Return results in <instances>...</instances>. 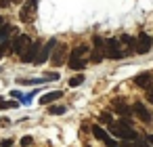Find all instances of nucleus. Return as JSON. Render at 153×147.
<instances>
[{"label":"nucleus","mask_w":153,"mask_h":147,"mask_svg":"<svg viewBox=\"0 0 153 147\" xmlns=\"http://www.w3.org/2000/svg\"><path fill=\"white\" fill-rule=\"evenodd\" d=\"M32 44V38L30 36H25V34H21V36H17L15 40H13V44H11V51L13 53H17V55H23L25 53V49Z\"/></svg>","instance_id":"5"},{"label":"nucleus","mask_w":153,"mask_h":147,"mask_svg":"<svg viewBox=\"0 0 153 147\" xmlns=\"http://www.w3.org/2000/svg\"><path fill=\"white\" fill-rule=\"evenodd\" d=\"M38 51H40V40L32 42V44L25 49V53H23V55H19V57H21V61H23V63H34V59H36Z\"/></svg>","instance_id":"7"},{"label":"nucleus","mask_w":153,"mask_h":147,"mask_svg":"<svg viewBox=\"0 0 153 147\" xmlns=\"http://www.w3.org/2000/svg\"><path fill=\"white\" fill-rule=\"evenodd\" d=\"M109 130H111V134L113 137H120L122 141H136L138 139V134L130 128V126H126V124H113V122H109Z\"/></svg>","instance_id":"1"},{"label":"nucleus","mask_w":153,"mask_h":147,"mask_svg":"<svg viewBox=\"0 0 153 147\" xmlns=\"http://www.w3.org/2000/svg\"><path fill=\"white\" fill-rule=\"evenodd\" d=\"M55 46H57V40H55V38H51V40H48V42H46V44H44L40 51H38V55H36L34 63H36V65H42V63H46V61L51 59V53L55 51Z\"/></svg>","instance_id":"4"},{"label":"nucleus","mask_w":153,"mask_h":147,"mask_svg":"<svg viewBox=\"0 0 153 147\" xmlns=\"http://www.w3.org/2000/svg\"><path fill=\"white\" fill-rule=\"evenodd\" d=\"M117 40H120V46H122L124 57L134 55V38H132V36H122V38H117Z\"/></svg>","instance_id":"9"},{"label":"nucleus","mask_w":153,"mask_h":147,"mask_svg":"<svg viewBox=\"0 0 153 147\" xmlns=\"http://www.w3.org/2000/svg\"><path fill=\"white\" fill-rule=\"evenodd\" d=\"M88 49L86 46H78V49H74L71 53H69V59H82L84 57V53H86Z\"/></svg>","instance_id":"16"},{"label":"nucleus","mask_w":153,"mask_h":147,"mask_svg":"<svg viewBox=\"0 0 153 147\" xmlns=\"http://www.w3.org/2000/svg\"><path fill=\"white\" fill-rule=\"evenodd\" d=\"M30 145H34V139L32 137H23L21 139V147H30Z\"/></svg>","instance_id":"25"},{"label":"nucleus","mask_w":153,"mask_h":147,"mask_svg":"<svg viewBox=\"0 0 153 147\" xmlns=\"http://www.w3.org/2000/svg\"><path fill=\"white\" fill-rule=\"evenodd\" d=\"M92 44H94V49H105V40H103V36H94L92 38Z\"/></svg>","instance_id":"22"},{"label":"nucleus","mask_w":153,"mask_h":147,"mask_svg":"<svg viewBox=\"0 0 153 147\" xmlns=\"http://www.w3.org/2000/svg\"><path fill=\"white\" fill-rule=\"evenodd\" d=\"M132 109H134V113H136V116H138L145 124H149V122L153 120V113L145 107V103H134V107H132Z\"/></svg>","instance_id":"10"},{"label":"nucleus","mask_w":153,"mask_h":147,"mask_svg":"<svg viewBox=\"0 0 153 147\" xmlns=\"http://www.w3.org/2000/svg\"><path fill=\"white\" fill-rule=\"evenodd\" d=\"M113 107H115V111H117L120 116H124V118H128V116H130V111H132V109H130L124 101H120V99H115V101H113Z\"/></svg>","instance_id":"13"},{"label":"nucleus","mask_w":153,"mask_h":147,"mask_svg":"<svg viewBox=\"0 0 153 147\" xmlns=\"http://www.w3.org/2000/svg\"><path fill=\"white\" fill-rule=\"evenodd\" d=\"M9 124H11V120H9V118H2V120H0V126H2V128H4V126H9Z\"/></svg>","instance_id":"27"},{"label":"nucleus","mask_w":153,"mask_h":147,"mask_svg":"<svg viewBox=\"0 0 153 147\" xmlns=\"http://www.w3.org/2000/svg\"><path fill=\"white\" fill-rule=\"evenodd\" d=\"M147 143H149V145L153 147V134H147Z\"/></svg>","instance_id":"29"},{"label":"nucleus","mask_w":153,"mask_h":147,"mask_svg":"<svg viewBox=\"0 0 153 147\" xmlns=\"http://www.w3.org/2000/svg\"><path fill=\"white\" fill-rule=\"evenodd\" d=\"M151 82H153V76H151L149 72L134 76V84H136L138 88H149V86H151Z\"/></svg>","instance_id":"11"},{"label":"nucleus","mask_w":153,"mask_h":147,"mask_svg":"<svg viewBox=\"0 0 153 147\" xmlns=\"http://www.w3.org/2000/svg\"><path fill=\"white\" fill-rule=\"evenodd\" d=\"M69 67L71 69H84L86 67V59H69Z\"/></svg>","instance_id":"17"},{"label":"nucleus","mask_w":153,"mask_h":147,"mask_svg":"<svg viewBox=\"0 0 153 147\" xmlns=\"http://www.w3.org/2000/svg\"><path fill=\"white\" fill-rule=\"evenodd\" d=\"M11 49V42L9 40H2V44H0V57H2V55H7V51Z\"/></svg>","instance_id":"23"},{"label":"nucleus","mask_w":153,"mask_h":147,"mask_svg":"<svg viewBox=\"0 0 153 147\" xmlns=\"http://www.w3.org/2000/svg\"><path fill=\"white\" fill-rule=\"evenodd\" d=\"M11 145H13L11 139H2V141H0V147H11Z\"/></svg>","instance_id":"26"},{"label":"nucleus","mask_w":153,"mask_h":147,"mask_svg":"<svg viewBox=\"0 0 153 147\" xmlns=\"http://www.w3.org/2000/svg\"><path fill=\"white\" fill-rule=\"evenodd\" d=\"M149 49H151V38H149L147 34H138V38L134 40V53H138V55H147Z\"/></svg>","instance_id":"6"},{"label":"nucleus","mask_w":153,"mask_h":147,"mask_svg":"<svg viewBox=\"0 0 153 147\" xmlns=\"http://www.w3.org/2000/svg\"><path fill=\"white\" fill-rule=\"evenodd\" d=\"M84 80H86V78H84V74H76V76H71V78H69V82H67V84L74 88V86H80V84H84Z\"/></svg>","instance_id":"15"},{"label":"nucleus","mask_w":153,"mask_h":147,"mask_svg":"<svg viewBox=\"0 0 153 147\" xmlns=\"http://www.w3.org/2000/svg\"><path fill=\"white\" fill-rule=\"evenodd\" d=\"M15 107H19L17 101H4V103H0V111H4V109H15Z\"/></svg>","instance_id":"21"},{"label":"nucleus","mask_w":153,"mask_h":147,"mask_svg":"<svg viewBox=\"0 0 153 147\" xmlns=\"http://www.w3.org/2000/svg\"><path fill=\"white\" fill-rule=\"evenodd\" d=\"M99 120H101V122H103V124H109V122H111V116H109V113H107V111H103V113H101V116H99Z\"/></svg>","instance_id":"24"},{"label":"nucleus","mask_w":153,"mask_h":147,"mask_svg":"<svg viewBox=\"0 0 153 147\" xmlns=\"http://www.w3.org/2000/svg\"><path fill=\"white\" fill-rule=\"evenodd\" d=\"M65 111H67L65 105H51V107H48V113H53V116H61V113H65Z\"/></svg>","instance_id":"18"},{"label":"nucleus","mask_w":153,"mask_h":147,"mask_svg":"<svg viewBox=\"0 0 153 147\" xmlns=\"http://www.w3.org/2000/svg\"><path fill=\"white\" fill-rule=\"evenodd\" d=\"M90 61H92V63H101V61H103V51H101V49H94L92 55H90Z\"/></svg>","instance_id":"19"},{"label":"nucleus","mask_w":153,"mask_h":147,"mask_svg":"<svg viewBox=\"0 0 153 147\" xmlns=\"http://www.w3.org/2000/svg\"><path fill=\"white\" fill-rule=\"evenodd\" d=\"M13 32L11 25H0V40H9V34Z\"/></svg>","instance_id":"20"},{"label":"nucleus","mask_w":153,"mask_h":147,"mask_svg":"<svg viewBox=\"0 0 153 147\" xmlns=\"http://www.w3.org/2000/svg\"><path fill=\"white\" fill-rule=\"evenodd\" d=\"M147 99L153 103V88H151V90H147Z\"/></svg>","instance_id":"28"},{"label":"nucleus","mask_w":153,"mask_h":147,"mask_svg":"<svg viewBox=\"0 0 153 147\" xmlns=\"http://www.w3.org/2000/svg\"><path fill=\"white\" fill-rule=\"evenodd\" d=\"M105 46H107V49H103V53H105L109 59L117 61V59H122V57H124V53H122V46H120V40H117V38H109V40L105 42Z\"/></svg>","instance_id":"3"},{"label":"nucleus","mask_w":153,"mask_h":147,"mask_svg":"<svg viewBox=\"0 0 153 147\" xmlns=\"http://www.w3.org/2000/svg\"><path fill=\"white\" fill-rule=\"evenodd\" d=\"M151 46H153V38H151Z\"/></svg>","instance_id":"30"},{"label":"nucleus","mask_w":153,"mask_h":147,"mask_svg":"<svg viewBox=\"0 0 153 147\" xmlns=\"http://www.w3.org/2000/svg\"><path fill=\"white\" fill-rule=\"evenodd\" d=\"M65 53H67V46H65V44H57V46H55V53H51V63H53L55 67L63 65Z\"/></svg>","instance_id":"8"},{"label":"nucleus","mask_w":153,"mask_h":147,"mask_svg":"<svg viewBox=\"0 0 153 147\" xmlns=\"http://www.w3.org/2000/svg\"><path fill=\"white\" fill-rule=\"evenodd\" d=\"M90 132H92V134H94V137H97L99 141H105V139L109 137V134H107V132H105V130H103V128H101L99 124H94V126L90 128Z\"/></svg>","instance_id":"14"},{"label":"nucleus","mask_w":153,"mask_h":147,"mask_svg":"<svg viewBox=\"0 0 153 147\" xmlns=\"http://www.w3.org/2000/svg\"><path fill=\"white\" fill-rule=\"evenodd\" d=\"M38 15V0H25L21 11H19V19L23 23H32Z\"/></svg>","instance_id":"2"},{"label":"nucleus","mask_w":153,"mask_h":147,"mask_svg":"<svg viewBox=\"0 0 153 147\" xmlns=\"http://www.w3.org/2000/svg\"><path fill=\"white\" fill-rule=\"evenodd\" d=\"M61 97H63V93H61V90H53V93H46V95H42L38 103H42V105H48V103H53V101H57V99H61Z\"/></svg>","instance_id":"12"}]
</instances>
